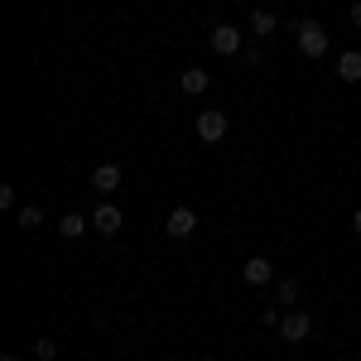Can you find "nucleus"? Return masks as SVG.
<instances>
[{"label":"nucleus","instance_id":"1","mask_svg":"<svg viewBox=\"0 0 361 361\" xmlns=\"http://www.w3.org/2000/svg\"><path fill=\"white\" fill-rule=\"evenodd\" d=\"M299 54L304 58H323L328 54V29L318 25V20H304V25H299Z\"/></svg>","mask_w":361,"mask_h":361},{"label":"nucleus","instance_id":"2","mask_svg":"<svg viewBox=\"0 0 361 361\" xmlns=\"http://www.w3.org/2000/svg\"><path fill=\"white\" fill-rule=\"evenodd\" d=\"M222 135H226V111L207 106V111L197 116V140H202V145H217Z\"/></svg>","mask_w":361,"mask_h":361},{"label":"nucleus","instance_id":"3","mask_svg":"<svg viewBox=\"0 0 361 361\" xmlns=\"http://www.w3.org/2000/svg\"><path fill=\"white\" fill-rule=\"evenodd\" d=\"M308 333H313V318H308L304 308L284 313V323H279V337H284V342H294V347H299V342H304Z\"/></svg>","mask_w":361,"mask_h":361},{"label":"nucleus","instance_id":"4","mask_svg":"<svg viewBox=\"0 0 361 361\" xmlns=\"http://www.w3.org/2000/svg\"><path fill=\"white\" fill-rule=\"evenodd\" d=\"M164 231H169V236H178V241L193 236V231H197V212H193V207H173V212L164 217Z\"/></svg>","mask_w":361,"mask_h":361},{"label":"nucleus","instance_id":"5","mask_svg":"<svg viewBox=\"0 0 361 361\" xmlns=\"http://www.w3.org/2000/svg\"><path fill=\"white\" fill-rule=\"evenodd\" d=\"M212 54H217V58H231V54H241V29H231V25H217V29H212Z\"/></svg>","mask_w":361,"mask_h":361},{"label":"nucleus","instance_id":"6","mask_svg":"<svg viewBox=\"0 0 361 361\" xmlns=\"http://www.w3.org/2000/svg\"><path fill=\"white\" fill-rule=\"evenodd\" d=\"M121 222H126V217H121V207H111V202H102V207L92 212V226H97L102 236H116V231H121Z\"/></svg>","mask_w":361,"mask_h":361},{"label":"nucleus","instance_id":"7","mask_svg":"<svg viewBox=\"0 0 361 361\" xmlns=\"http://www.w3.org/2000/svg\"><path fill=\"white\" fill-rule=\"evenodd\" d=\"M92 188L97 193H116L121 188V164H97L92 169Z\"/></svg>","mask_w":361,"mask_h":361},{"label":"nucleus","instance_id":"8","mask_svg":"<svg viewBox=\"0 0 361 361\" xmlns=\"http://www.w3.org/2000/svg\"><path fill=\"white\" fill-rule=\"evenodd\" d=\"M241 279H246V284H270V279H275V265L255 255V260H246V265H241Z\"/></svg>","mask_w":361,"mask_h":361},{"label":"nucleus","instance_id":"9","mask_svg":"<svg viewBox=\"0 0 361 361\" xmlns=\"http://www.w3.org/2000/svg\"><path fill=\"white\" fill-rule=\"evenodd\" d=\"M337 78L342 82H361V54L357 49H347V54L337 58Z\"/></svg>","mask_w":361,"mask_h":361},{"label":"nucleus","instance_id":"10","mask_svg":"<svg viewBox=\"0 0 361 361\" xmlns=\"http://www.w3.org/2000/svg\"><path fill=\"white\" fill-rule=\"evenodd\" d=\"M178 82H183L188 97H202V92H207V73H202V68H183V78H178Z\"/></svg>","mask_w":361,"mask_h":361},{"label":"nucleus","instance_id":"11","mask_svg":"<svg viewBox=\"0 0 361 361\" xmlns=\"http://www.w3.org/2000/svg\"><path fill=\"white\" fill-rule=\"evenodd\" d=\"M275 304L279 308H294V304H299V279H279V284H275Z\"/></svg>","mask_w":361,"mask_h":361},{"label":"nucleus","instance_id":"12","mask_svg":"<svg viewBox=\"0 0 361 361\" xmlns=\"http://www.w3.org/2000/svg\"><path fill=\"white\" fill-rule=\"evenodd\" d=\"M250 29H255V34H275L279 15H275V10H255V15H250Z\"/></svg>","mask_w":361,"mask_h":361},{"label":"nucleus","instance_id":"13","mask_svg":"<svg viewBox=\"0 0 361 361\" xmlns=\"http://www.w3.org/2000/svg\"><path fill=\"white\" fill-rule=\"evenodd\" d=\"M87 226H92V217H78V212H68V217H63V222H58V231H63V236H68V241H73V236H82Z\"/></svg>","mask_w":361,"mask_h":361},{"label":"nucleus","instance_id":"14","mask_svg":"<svg viewBox=\"0 0 361 361\" xmlns=\"http://www.w3.org/2000/svg\"><path fill=\"white\" fill-rule=\"evenodd\" d=\"M15 222L25 226V231H34V226L44 222V212H39V207H34V202H29V207H20V212H15Z\"/></svg>","mask_w":361,"mask_h":361},{"label":"nucleus","instance_id":"15","mask_svg":"<svg viewBox=\"0 0 361 361\" xmlns=\"http://www.w3.org/2000/svg\"><path fill=\"white\" fill-rule=\"evenodd\" d=\"M34 357H39V361H54L58 357V342H54V337H39V342H34Z\"/></svg>","mask_w":361,"mask_h":361},{"label":"nucleus","instance_id":"16","mask_svg":"<svg viewBox=\"0 0 361 361\" xmlns=\"http://www.w3.org/2000/svg\"><path fill=\"white\" fill-rule=\"evenodd\" d=\"M260 323H265V328H279V323H284V313H279V304H275V308H265V313H260Z\"/></svg>","mask_w":361,"mask_h":361},{"label":"nucleus","instance_id":"17","mask_svg":"<svg viewBox=\"0 0 361 361\" xmlns=\"http://www.w3.org/2000/svg\"><path fill=\"white\" fill-rule=\"evenodd\" d=\"M0 207H5V212L15 207V188H10V183H0Z\"/></svg>","mask_w":361,"mask_h":361},{"label":"nucleus","instance_id":"18","mask_svg":"<svg viewBox=\"0 0 361 361\" xmlns=\"http://www.w3.org/2000/svg\"><path fill=\"white\" fill-rule=\"evenodd\" d=\"M352 25L361 29V0H357V5H352Z\"/></svg>","mask_w":361,"mask_h":361},{"label":"nucleus","instance_id":"19","mask_svg":"<svg viewBox=\"0 0 361 361\" xmlns=\"http://www.w3.org/2000/svg\"><path fill=\"white\" fill-rule=\"evenodd\" d=\"M352 231H357V236H361V207H357V212H352Z\"/></svg>","mask_w":361,"mask_h":361},{"label":"nucleus","instance_id":"20","mask_svg":"<svg viewBox=\"0 0 361 361\" xmlns=\"http://www.w3.org/2000/svg\"><path fill=\"white\" fill-rule=\"evenodd\" d=\"M0 361H20V357H10V352H5V357H0Z\"/></svg>","mask_w":361,"mask_h":361}]
</instances>
